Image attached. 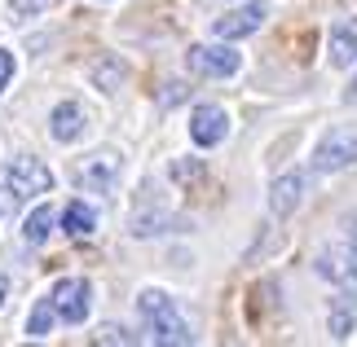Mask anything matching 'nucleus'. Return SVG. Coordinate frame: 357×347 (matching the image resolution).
I'll use <instances>...</instances> for the list:
<instances>
[{"instance_id":"f257e3e1","label":"nucleus","mask_w":357,"mask_h":347,"mask_svg":"<svg viewBox=\"0 0 357 347\" xmlns=\"http://www.w3.org/2000/svg\"><path fill=\"white\" fill-rule=\"evenodd\" d=\"M137 316H142V325H146V339L150 343H190L195 334H190V325H185V316L176 312V303L163 295V290H155V286H146L142 295H137Z\"/></svg>"},{"instance_id":"f03ea898","label":"nucleus","mask_w":357,"mask_h":347,"mask_svg":"<svg viewBox=\"0 0 357 347\" xmlns=\"http://www.w3.org/2000/svg\"><path fill=\"white\" fill-rule=\"evenodd\" d=\"M5 193L13 202H36L40 193H53V172L36 154H18L5 163Z\"/></svg>"},{"instance_id":"7ed1b4c3","label":"nucleus","mask_w":357,"mask_h":347,"mask_svg":"<svg viewBox=\"0 0 357 347\" xmlns=\"http://www.w3.org/2000/svg\"><path fill=\"white\" fill-rule=\"evenodd\" d=\"M357 163V123H335L331 132H322L318 150H313V172H344Z\"/></svg>"},{"instance_id":"20e7f679","label":"nucleus","mask_w":357,"mask_h":347,"mask_svg":"<svg viewBox=\"0 0 357 347\" xmlns=\"http://www.w3.org/2000/svg\"><path fill=\"white\" fill-rule=\"evenodd\" d=\"M71 176H75V185L89 189V193H111L119 185V176H123V159L115 154V150H93L89 159L75 163Z\"/></svg>"},{"instance_id":"39448f33","label":"nucleus","mask_w":357,"mask_h":347,"mask_svg":"<svg viewBox=\"0 0 357 347\" xmlns=\"http://www.w3.org/2000/svg\"><path fill=\"white\" fill-rule=\"evenodd\" d=\"M49 299H53V312H58V321H66V325H84V316H89V308H93V286L84 282V277H62V282H53Z\"/></svg>"},{"instance_id":"423d86ee","label":"nucleus","mask_w":357,"mask_h":347,"mask_svg":"<svg viewBox=\"0 0 357 347\" xmlns=\"http://www.w3.org/2000/svg\"><path fill=\"white\" fill-rule=\"evenodd\" d=\"M185 66L195 75H216V79H229V75H238V66L243 58L234 49H229V40H221V45H195L185 53Z\"/></svg>"},{"instance_id":"0eeeda50","label":"nucleus","mask_w":357,"mask_h":347,"mask_svg":"<svg viewBox=\"0 0 357 347\" xmlns=\"http://www.w3.org/2000/svg\"><path fill=\"white\" fill-rule=\"evenodd\" d=\"M318 273L335 286H357V242L349 238V242H335L326 251H318Z\"/></svg>"},{"instance_id":"6e6552de","label":"nucleus","mask_w":357,"mask_h":347,"mask_svg":"<svg viewBox=\"0 0 357 347\" xmlns=\"http://www.w3.org/2000/svg\"><path fill=\"white\" fill-rule=\"evenodd\" d=\"M265 18H269V9L260 5V0H252V5H238V9H229L225 18H216L212 31H216V40H243V35H256L260 26H265Z\"/></svg>"},{"instance_id":"1a4fd4ad","label":"nucleus","mask_w":357,"mask_h":347,"mask_svg":"<svg viewBox=\"0 0 357 347\" xmlns=\"http://www.w3.org/2000/svg\"><path fill=\"white\" fill-rule=\"evenodd\" d=\"M229 136V115L221 106H195L190 110V141L203 145V150H212V145H221Z\"/></svg>"},{"instance_id":"9d476101","label":"nucleus","mask_w":357,"mask_h":347,"mask_svg":"<svg viewBox=\"0 0 357 347\" xmlns=\"http://www.w3.org/2000/svg\"><path fill=\"white\" fill-rule=\"evenodd\" d=\"M89 128V110L79 106V102H58L53 106V115H49V132H53V141H62V145H71L79 141Z\"/></svg>"},{"instance_id":"9b49d317","label":"nucleus","mask_w":357,"mask_h":347,"mask_svg":"<svg viewBox=\"0 0 357 347\" xmlns=\"http://www.w3.org/2000/svg\"><path fill=\"white\" fill-rule=\"evenodd\" d=\"M326 58H331L335 71L357 62V18H340L331 26V40H326Z\"/></svg>"},{"instance_id":"f8f14e48","label":"nucleus","mask_w":357,"mask_h":347,"mask_svg":"<svg viewBox=\"0 0 357 347\" xmlns=\"http://www.w3.org/2000/svg\"><path fill=\"white\" fill-rule=\"evenodd\" d=\"M300 202H305V176L300 172H287L269 185V211L273 216H291Z\"/></svg>"},{"instance_id":"ddd939ff","label":"nucleus","mask_w":357,"mask_h":347,"mask_svg":"<svg viewBox=\"0 0 357 347\" xmlns=\"http://www.w3.org/2000/svg\"><path fill=\"white\" fill-rule=\"evenodd\" d=\"M62 229L71 233V238H93V233H98V211H93L84 198L66 202V211H62Z\"/></svg>"},{"instance_id":"4468645a","label":"nucleus","mask_w":357,"mask_h":347,"mask_svg":"<svg viewBox=\"0 0 357 347\" xmlns=\"http://www.w3.org/2000/svg\"><path fill=\"white\" fill-rule=\"evenodd\" d=\"M89 79H93V88L115 92L123 79H128V66H123L119 58H98V62H93V71H89Z\"/></svg>"},{"instance_id":"2eb2a0df","label":"nucleus","mask_w":357,"mask_h":347,"mask_svg":"<svg viewBox=\"0 0 357 347\" xmlns=\"http://www.w3.org/2000/svg\"><path fill=\"white\" fill-rule=\"evenodd\" d=\"M49 233H53V207H36V211L22 220V238L31 246H40V242H49Z\"/></svg>"},{"instance_id":"dca6fc26","label":"nucleus","mask_w":357,"mask_h":347,"mask_svg":"<svg viewBox=\"0 0 357 347\" xmlns=\"http://www.w3.org/2000/svg\"><path fill=\"white\" fill-rule=\"evenodd\" d=\"M53 321H58V312H53V299H36L31 321H26V339H49Z\"/></svg>"},{"instance_id":"f3484780","label":"nucleus","mask_w":357,"mask_h":347,"mask_svg":"<svg viewBox=\"0 0 357 347\" xmlns=\"http://www.w3.org/2000/svg\"><path fill=\"white\" fill-rule=\"evenodd\" d=\"M349 330H353V299H340V303H335V312H331V334H335V339H344Z\"/></svg>"},{"instance_id":"a211bd4d","label":"nucleus","mask_w":357,"mask_h":347,"mask_svg":"<svg viewBox=\"0 0 357 347\" xmlns=\"http://www.w3.org/2000/svg\"><path fill=\"white\" fill-rule=\"evenodd\" d=\"M53 0H9V9L18 13V18H31V13H45Z\"/></svg>"},{"instance_id":"6ab92c4d","label":"nucleus","mask_w":357,"mask_h":347,"mask_svg":"<svg viewBox=\"0 0 357 347\" xmlns=\"http://www.w3.org/2000/svg\"><path fill=\"white\" fill-rule=\"evenodd\" d=\"M93 343H132V334L123 325H102L98 334H93Z\"/></svg>"},{"instance_id":"aec40b11","label":"nucleus","mask_w":357,"mask_h":347,"mask_svg":"<svg viewBox=\"0 0 357 347\" xmlns=\"http://www.w3.org/2000/svg\"><path fill=\"white\" fill-rule=\"evenodd\" d=\"M9 79H13V53H9V49H0V92L9 88Z\"/></svg>"},{"instance_id":"412c9836","label":"nucleus","mask_w":357,"mask_h":347,"mask_svg":"<svg viewBox=\"0 0 357 347\" xmlns=\"http://www.w3.org/2000/svg\"><path fill=\"white\" fill-rule=\"evenodd\" d=\"M199 172H203L199 163H172V176H176V180H195Z\"/></svg>"},{"instance_id":"4be33fe9","label":"nucleus","mask_w":357,"mask_h":347,"mask_svg":"<svg viewBox=\"0 0 357 347\" xmlns=\"http://www.w3.org/2000/svg\"><path fill=\"white\" fill-rule=\"evenodd\" d=\"M5 299H9V277L0 273V308H5Z\"/></svg>"},{"instance_id":"5701e85b","label":"nucleus","mask_w":357,"mask_h":347,"mask_svg":"<svg viewBox=\"0 0 357 347\" xmlns=\"http://www.w3.org/2000/svg\"><path fill=\"white\" fill-rule=\"evenodd\" d=\"M344 225H353V229H349V238H353V242H357V211H353V216H349V220H344Z\"/></svg>"}]
</instances>
